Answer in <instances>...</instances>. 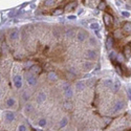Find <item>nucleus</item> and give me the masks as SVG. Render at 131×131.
<instances>
[{"label":"nucleus","mask_w":131,"mask_h":131,"mask_svg":"<svg viewBox=\"0 0 131 131\" xmlns=\"http://www.w3.org/2000/svg\"><path fill=\"white\" fill-rule=\"evenodd\" d=\"M3 117L4 119H5V122H8V123H12V122H14L16 119V114L14 111H10V110H8V111H5L3 113Z\"/></svg>","instance_id":"f257e3e1"},{"label":"nucleus","mask_w":131,"mask_h":131,"mask_svg":"<svg viewBox=\"0 0 131 131\" xmlns=\"http://www.w3.org/2000/svg\"><path fill=\"white\" fill-rule=\"evenodd\" d=\"M26 82H27L28 86H35L37 84V78H36L35 74L27 73V76H26Z\"/></svg>","instance_id":"f03ea898"},{"label":"nucleus","mask_w":131,"mask_h":131,"mask_svg":"<svg viewBox=\"0 0 131 131\" xmlns=\"http://www.w3.org/2000/svg\"><path fill=\"white\" fill-rule=\"evenodd\" d=\"M13 81H14V85H15V87L17 88V89H20V88L22 87V85H23V82H22V77L20 76V74L15 76Z\"/></svg>","instance_id":"7ed1b4c3"},{"label":"nucleus","mask_w":131,"mask_h":131,"mask_svg":"<svg viewBox=\"0 0 131 131\" xmlns=\"http://www.w3.org/2000/svg\"><path fill=\"white\" fill-rule=\"evenodd\" d=\"M124 108V103L122 102V101H117V102H116V104H114L113 108H112V112L113 113H117V112H119L121 110H123Z\"/></svg>","instance_id":"20e7f679"},{"label":"nucleus","mask_w":131,"mask_h":131,"mask_svg":"<svg viewBox=\"0 0 131 131\" xmlns=\"http://www.w3.org/2000/svg\"><path fill=\"white\" fill-rule=\"evenodd\" d=\"M85 57L88 60H94L96 58V51L94 49H87V51L85 53Z\"/></svg>","instance_id":"39448f33"},{"label":"nucleus","mask_w":131,"mask_h":131,"mask_svg":"<svg viewBox=\"0 0 131 131\" xmlns=\"http://www.w3.org/2000/svg\"><path fill=\"white\" fill-rule=\"evenodd\" d=\"M46 93L43 91H41V92H39V93L37 94V98H36V101H37V103L38 104H42L43 102H45V100H46Z\"/></svg>","instance_id":"423d86ee"},{"label":"nucleus","mask_w":131,"mask_h":131,"mask_svg":"<svg viewBox=\"0 0 131 131\" xmlns=\"http://www.w3.org/2000/svg\"><path fill=\"white\" fill-rule=\"evenodd\" d=\"M87 36H88V34L86 33V31H80L78 33V35H77V39H78V41L83 42V41H85V39L87 38Z\"/></svg>","instance_id":"0eeeda50"},{"label":"nucleus","mask_w":131,"mask_h":131,"mask_svg":"<svg viewBox=\"0 0 131 131\" xmlns=\"http://www.w3.org/2000/svg\"><path fill=\"white\" fill-rule=\"evenodd\" d=\"M19 37H20V33H19V31H18V29H14V31H11V34H10L11 40H13V41H16V40L19 39Z\"/></svg>","instance_id":"6e6552de"},{"label":"nucleus","mask_w":131,"mask_h":131,"mask_svg":"<svg viewBox=\"0 0 131 131\" xmlns=\"http://www.w3.org/2000/svg\"><path fill=\"white\" fill-rule=\"evenodd\" d=\"M93 63L90 62V61H87V62H85L84 64H83V69H84L85 71H90L92 68H93Z\"/></svg>","instance_id":"1a4fd4ad"},{"label":"nucleus","mask_w":131,"mask_h":131,"mask_svg":"<svg viewBox=\"0 0 131 131\" xmlns=\"http://www.w3.org/2000/svg\"><path fill=\"white\" fill-rule=\"evenodd\" d=\"M16 100L14 98H8V100H6V106H8V108H13L16 106Z\"/></svg>","instance_id":"9d476101"},{"label":"nucleus","mask_w":131,"mask_h":131,"mask_svg":"<svg viewBox=\"0 0 131 131\" xmlns=\"http://www.w3.org/2000/svg\"><path fill=\"white\" fill-rule=\"evenodd\" d=\"M67 124H68V117L65 116V117H63V119L60 121V123H59V128H64V127H66Z\"/></svg>","instance_id":"9b49d317"},{"label":"nucleus","mask_w":131,"mask_h":131,"mask_svg":"<svg viewBox=\"0 0 131 131\" xmlns=\"http://www.w3.org/2000/svg\"><path fill=\"white\" fill-rule=\"evenodd\" d=\"M64 94H65V96H66L67 99H71L73 98V88H68V89H66L64 91Z\"/></svg>","instance_id":"f8f14e48"},{"label":"nucleus","mask_w":131,"mask_h":131,"mask_svg":"<svg viewBox=\"0 0 131 131\" xmlns=\"http://www.w3.org/2000/svg\"><path fill=\"white\" fill-rule=\"evenodd\" d=\"M84 88H85V83H84V82H78V83L76 84V89H77V91H82Z\"/></svg>","instance_id":"ddd939ff"},{"label":"nucleus","mask_w":131,"mask_h":131,"mask_svg":"<svg viewBox=\"0 0 131 131\" xmlns=\"http://www.w3.org/2000/svg\"><path fill=\"white\" fill-rule=\"evenodd\" d=\"M103 84H104V86H106V87H111L112 84H113V81H112L111 79H105V80L103 81Z\"/></svg>","instance_id":"4468645a"},{"label":"nucleus","mask_w":131,"mask_h":131,"mask_svg":"<svg viewBox=\"0 0 131 131\" xmlns=\"http://www.w3.org/2000/svg\"><path fill=\"white\" fill-rule=\"evenodd\" d=\"M38 125H39L40 127H45V126L47 125V119H45V117H41V119L38 121Z\"/></svg>","instance_id":"2eb2a0df"},{"label":"nucleus","mask_w":131,"mask_h":131,"mask_svg":"<svg viewBox=\"0 0 131 131\" xmlns=\"http://www.w3.org/2000/svg\"><path fill=\"white\" fill-rule=\"evenodd\" d=\"M104 20H105L106 25H110V22L112 21V18H111V16H110V15L105 14V15H104Z\"/></svg>","instance_id":"dca6fc26"},{"label":"nucleus","mask_w":131,"mask_h":131,"mask_svg":"<svg viewBox=\"0 0 131 131\" xmlns=\"http://www.w3.org/2000/svg\"><path fill=\"white\" fill-rule=\"evenodd\" d=\"M31 73H33V74L34 73H39L40 71H41V68H40V66H38V65H34V66H31Z\"/></svg>","instance_id":"f3484780"},{"label":"nucleus","mask_w":131,"mask_h":131,"mask_svg":"<svg viewBox=\"0 0 131 131\" xmlns=\"http://www.w3.org/2000/svg\"><path fill=\"white\" fill-rule=\"evenodd\" d=\"M47 77H48V79H49L50 81H56V80H57V78H58V77H57V73H54V71L49 73H48V76H47Z\"/></svg>","instance_id":"a211bd4d"},{"label":"nucleus","mask_w":131,"mask_h":131,"mask_svg":"<svg viewBox=\"0 0 131 131\" xmlns=\"http://www.w3.org/2000/svg\"><path fill=\"white\" fill-rule=\"evenodd\" d=\"M112 44H113V40H112V38L111 37H109L107 39V45H106V46H107V49H110L112 47Z\"/></svg>","instance_id":"6ab92c4d"},{"label":"nucleus","mask_w":131,"mask_h":131,"mask_svg":"<svg viewBox=\"0 0 131 131\" xmlns=\"http://www.w3.org/2000/svg\"><path fill=\"white\" fill-rule=\"evenodd\" d=\"M31 110H33V105H31V103H27L25 105V107H24V111L25 112H31Z\"/></svg>","instance_id":"aec40b11"},{"label":"nucleus","mask_w":131,"mask_h":131,"mask_svg":"<svg viewBox=\"0 0 131 131\" xmlns=\"http://www.w3.org/2000/svg\"><path fill=\"white\" fill-rule=\"evenodd\" d=\"M119 87H121V85H119V82H116V83H113V84H112V90H113L114 92H116L117 90L119 89Z\"/></svg>","instance_id":"412c9836"},{"label":"nucleus","mask_w":131,"mask_h":131,"mask_svg":"<svg viewBox=\"0 0 131 131\" xmlns=\"http://www.w3.org/2000/svg\"><path fill=\"white\" fill-rule=\"evenodd\" d=\"M76 2H73V3H69L66 5V8H65V11H69V10H73L74 6H76Z\"/></svg>","instance_id":"4be33fe9"},{"label":"nucleus","mask_w":131,"mask_h":131,"mask_svg":"<svg viewBox=\"0 0 131 131\" xmlns=\"http://www.w3.org/2000/svg\"><path fill=\"white\" fill-rule=\"evenodd\" d=\"M44 3L46 6H53L56 4V1L55 0H46V1H44Z\"/></svg>","instance_id":"5701e85b"},{"label":"nucleus","mask_w":131,"mask_h":131,"mask_svg":"<svg viewBox=\"0 0 131 131\" xmlns=\"http://www.w3.org/2000/svg\"><path fill=\"white\" fill-rule=\"evenodd\" d=\"M64 108L66 110H71L73 109V104H71L70 102H65L64 103Z\"/></svg>","instance_id":"b1692460"},{"label":"nucleus","mask_w":131,"mask_h":131,"mask_svg":"<svg viewBox=\"0 0 131 131\" xmlns=\"http://www.w3.org/2000/svg\"><path fill=\"white\" fill-rule=\"evenodd\" d=\"M90 28L93 29L94 31H99V28H100V25H99V23H91V24H90Z\"/></svg>","instance_id":"393cba45"},{"label":"nucleus","mask_w":131,"mask_h":131,"mask_svg":"<svg viewBox=\"0 0 131 131\" xmlns=\"http://www.w3.org/2000/svg\"><path fill=\"white\" fill-rule=\"evenodd\" d=\"M27 130V128H26V126L24 125V124H21V125H19V127H18V131H26Z\"/></svg>","instance_id":"a878e982"},{"label":"nucleus","mask_w":131,"mask_h":131,"mask_svg":"<svg viewBox=\"0 0 131 131\" xmlns=\"http://www.w3.org/2000/svg\"><path fill=\"white\" fill-rule=\"evenodd\" d=\"M105 6H106L105 2H100V4H99L98 8H99V10H100V11H103L104 8H105Z\"/></svg>","instance_id":"bb28decb"},{"label":"nucleus","mask_w":131,"mask_h":131,"mask_svg":"<svg viewBox=\"0 0 131 131\" xmlns=\"http://www.w3.org/2000/svg\"><path fill=\"white\" fill-rule=\"evenodd\" d=\"M93 83H94V80L90 79V80H88L86 82V85H87V86H93Z\"/></svg>","instance_id":"cd10ccee"},{"label":"nucleus","mask_w":131,"mask_h":131,"mask_svg":"<svg viewBox=\"0 0 131 131\" xmlns=\"http://www.w3.org/2000/svg\"><path fill=\"white\" fill-rule=\"evenodd\" d=\"M62 12H63L62 10H60V8H58V10L54 11V15H61V14H62Z\"/></svg>","instance_id":"c85d7f7f"},{"label":"nucleus","mask_w":131,"mask_h":131,"mask_svg":"<svg viewBox=\"0 0 131 131\" xmlns=\"http://www.w3.org/2000/svg\"><path fill=\"white\" fill-rule=\"evenodd\" d=\"M125 31H127V33H129L130 31V23H126L125 24Z\"/></svg>","instance_id":"c756f323"},{"label":"nucleus","mask_w":131,"mask_h":131,"mask_svg":"<svg viewBox=\"0 0 131 131\" xmlns=\"http://www.w3.org/2000/svg\"><path fill=\"white\" fill-rule=\"evenodd\" d=\"M89 42H90V44H91V45H96V40L94 39V38H90Z\"/></svg>","instance_id":"7c9ffc66"},{"label":"nucleus","mask_w":131,"mask_h":131,"mask_svg":"<svg viewBox=\"0 0 131 131\" xmlns=\"http://www.w3.org/2000/svg\"><path fill=\"white\" fill-rule=\"evenodd\" d=\"M109 57H110V59H116V53H114V51H111V53H110V55H109Z\"/></svg>","instance_id":"2f4dec72"},{"label":"nucleus","mask_w":131,"mask_h":131,"mask_svg":"<svg viewBox=\"0 0 131 131\" xmlns=\"http://www.w3.org/2000/svg\"><path fill=\"white\" fill-rule=\"evenodd\" d=\"M68 88H70V85H69L68 83H65V84H64V86H63V90L65 91V90H66V89H68Z\"/></svg>","instance_id":"473e14b6"},{"label":"nucleus","mask_w":131,"mask_h":131,"mask_svg":"<svg viewBox=\"0 0 131 131\" xmlns=\"http://www.w3.org/2000/svg\"><path fill=\"white\" fill-rule=\"evenodd\" d=\"M23 99H24L25 101H28V99H29V94H27L26 92H24V93H23Z\"/></svg>","instance_id":"72a5a7b5"},{"label":"nucleus","mask_w":131,"mask_h":131,"mask_svg":"<svg viewBox=\"0 0 131 131\" xmlns=\"http://www.w3.org/2000/svg\"><path fill=\"white\" fill-rule=\"evenodd\" d=\"M67 18H68L69 20H74L77 17H76V16H73V15H71V16H68V17H67Z\"/></svg>","instance_id":"f704fd0d"},{"label":"nucleus","mask_w":131,"mask_h":131,"mask_svg":"<svg viewBox=\"0 0 131 131\" xmlns=\"http://www.w3.org/2000/svg\"><path fill=\"white\" fill-rule=\"evenodd\" d=\"M122 15L125 16V17H129V13H127V12H122Z\"/></svg>","instance_id":"c9c22d12"},{"label":"nucleus","mask_w":131,"mask_h":131,"mask_svg":"<svg viewBox=\"0 0 131 131\" xmlns=\"http://www.w3.org/2000/svg\"><path fill=\"white\" fill-rule=\"evenodd\" d=\"M126 56H127V58L130 57V49H127V50H126Z\"/></svg>","instance_id":"e433bc0d"},{"label":"nucleus","mask_w":131,"mask_h":131,"mask_svg":"<svg viewBox=\"0 0 131 131\" xmlns=\"http://www.w3.org/2000/svg\"><path fill=\"white\" fill-rule=\"evenodd\" d=\"M66 35L67 36H71V35H73V31H66Z\"/></svg>","instance_id":"4c0bfd02"},{"label":"nucleus","mask_w":131,"mask_h":131,"mask_svg":"<svg viewBox=\"0 0 131 131\" xmlns=\"http://www.w3.org/2000/svg\"><path fill=\"white\" fill-rule=\"evenodd\" d=\"M67 76H68V77H69V78H70V79H73L74 74H73V73H67Z\"/></svg>","instance_id":"58836bf2"},{"label":"nucleus","mask_w":131,"mask_h":131,"mask_svg":"<svg viewBox=\"0 0 131 131\" xmlns=\"http://www.w3.org/2000/svg\"><path fill=\"white\" fill-rule=\"evenodd\" d=\"M116 57H117V59H119V60H124V58H123V56H122V55H117Z\"/></svg>","instance_id":"ea45409f"},{"label":"nucleus","mask_w":131,"mask_h":131,"mask_svg":"<svg viewBox=\"0 0 131 131\" xmlns=\"http://www.w3.org/2000/svg\"><path fill=\"white\" fill-rule=\"evenodd\" d=\"M15 15H16V12H11L10 13V17H14Z\"/></svg>","instance_id":"a19ab883"},{"label":"nucleus","mask_w":131,"mask_h":131,"mask_svg":"<svg viewBox=\"0 0 131 131\" xmlns=\"http://www.w3.org/2000/svg\"><path fill=\"white\" fill-rule=\"evenodd\" d=\"M82 13H83V8H80V10L78 11V14H79V15H81Z\"/></svg>","instance_id":"79ce46f5"},{"label":"nucleus","mask_w":131,"mask_h":131,"mask_svg":"<svg viewBox=\"0 0 131 131\" xmlns=\"http://www.w3.org/2000/svg\"><path fill=\"white\" fill-rule=\"evenodd\" d=\"M0 98H1V92H0Z\"/></svg>","instance_id":"37998d69"},{"label":"nucleus","mask_w":131,"mask_h":131,"mask_svg":"<svg viewBox=\"0 0 131 131\" xmlns=\"http://www.w3.org/2000/svg\"><path fill=\"white\" fill-rule=\"evenodd\" d=\"M38 131H40V130H38Z\"/></svg>","instance_id":"c03bdc74"}]
</instances>
